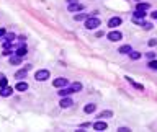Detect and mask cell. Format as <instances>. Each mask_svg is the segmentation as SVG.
<instances>
[{
	"label": "cell",
	"mask_w": 157,
	"mask_h": 132,
	"mask_svg": "<svg viewBox=\"0 0 157 132\" xmlns=\"http://www.w3.org/2000/svg\"><path fill=\"white\" fill-rule=\"evenodd\" d=\"M106 38H108L111 42H116V41H119V39H123V34L119 31H111V33H108Z\"/></svg>",
	"instance_id": "277c9868"
},
{
	"label": "cell",
	"mask_w": 157,
	"mask_h": 132,
	"mask_svg": "<svg viewBox=\"0 0 157 132\" xmlns=\"http://www.w3.org/2000/svg\"><path fill=\"white\" fill-rule=\"evenodd\" d=\"M121 23H123V20L119 16H113V18H110L108 26H110V28H116V26H119Z\"/></svg>",
	"instance_id": "8992f818"
},
{
	"label": "cell",
	"mask_w": 157,
	"mask_h": 132,
	"mask_svg": "<svg viewBox=\"0 0 157 132\" xmlns=\"http://www.w3.org/2000/svg\"><path fill=\"white\" fill-rule=\"evenodd\" d=\"M61 108H64V109H66V108H70V106H72V104H74V101L72 100H70V98L69 96H62V100H61Z\"/></svg>",
	"instance_id": "52a82bcc"
},
{
	"label": "cell",
	"mask_w": 157,
	"mask_h": 132,
	"mask_svg": "<svg viewBox=\"0 0 157 132\" xmlns=\"http://www.w3.org/2000/svg\"><path fill=\"white\" fill-rule=\"evenodd\" d=\"M8 62H10L12 65H18V64L21 62V57H20V56H17V54H15V56H10V59H8Z\"/></svg>",
	"instance_id": "5bb4252c"
},
{
	"label": "cell",
	"mask_w": 157,
	"mask_h": 132,
	"mask_svg": "<svg viewBox=\"0 0 157 132\" xmlns=\"http://www.w3.org/2000/svg\"><path fill=\"white\" fill-rule=\"evenodd\" d=\"M141 26H143L144 29H147V31L152 29V23H149V21H141Z\"/></svg>",
	"instance_id": "44dd1931"
},
{
	"label": "cell",
	"mask_w": 157,
	"mask_h": 132,
	"mask_svg": "<svg viewBox=\"0 0 157 132\" xmlns=\"http://www.w3.org/2000/svg\"><path fill=\"white\" fill-rule=\"evenodd\" d=\"M51 77V73H49V70H46V69H41V70H38V72L35 73V78L38 82H46Z\"/></svg>",
	"instance_id": "7a4b0ae2"
},
{
	"label": "cell",
	"mask_w": 157,
	"mask_h": 132,
	"mask_svg": "<svg viewBox=\"0 0 157 132\" xmlns=\"http://www.w3.org/2000/svg\"><path fill=\"white\" fill-rule=\"evenodd\" d=\"M133 16H134V20H141V18H144V16H146V11L136 10V11L133 13Z\"/></svg>",
	"instance_id": "ac0fdd59"
},
{
	"label": "cell",
	"mask_w": 157,
	"mask_h": 132,
	"mask_svg": "<svg viewBox=\"0 0 157 132\" xmlns=\"http://www.w3.org/2000/svg\"><path fill=\"white\" fill-rule=\"evenodd\" d=\"M131 51H133V49H131V46H129V44H124V46H121V47L118 49L119 54H129Z\"/></svg>",
	"instance_id": "9a60e30c"
},
{
	"label": "cell",
	"mask_w": 157,
	"mask_h": 132,
	"mask_svg": "<svg viewBox=\"0 0 157 132\" xmlns=\"http://www.w3.org/2000/svg\"><path fill=\"white\" fill-rule=\"evenodd\" d=\"M108 129V124L105 121H97L93 122V131H106Z\"/></svg>",
	"instance_id": "5b68a950"
},
{
	"label": "cell",
	"mask_w": 157,
	"mask_h": 132,
	"mask_svg": "<svg viewBox=\"0 0 157 132\" xmlns=\"http://www.w3.org/2000/svg\"><path fill=\"white\" fill-rule=\"evenodd\" d=\"M80 10H84V5H82V4H77V2H75V4H70L69 5V11H72V13H74V11H80Z\"/></svg>",
	"instance_id": "8fae6325"
},
{
	"label": "cell",
	"mask_w": 157,
	"mask_h": 132,
	"mask_svg": "<svg viewBox=\"0 0 157 132\" xmlns=\"http://www.w3.org/2000/svg\"><path fill=\"white\" fill-rule=\"evenodd\" d=\"M111 116H113V111H110V109H108V111H103V113H100V118H111Z\"/></svg>",
	"instance_id": "603a6c76"
},
{
	"label": "cell",
	"mask_w": 157,
	"mask_h": 132,
	"mask_svg": "<svg viewBox=\"0 0 157 132\" xmlns=\"http://www.w3.org/2000/svg\"><path fill=\"white\" fill-rule=\"evenodd\" d=\"M2 78H5V75H4V73H0V80H2Z\"/></svg>",
	"instance_id": "836d02e7"
},
{
	"label": "cell",
	"mask_w": 157,
	"mask_h": 132,
	"mask_svg": "<svg viewBox=\"0 0 157 132\" xmlns=\"http://www.w3.org/2000/svg\"><path fill=\"white\" fill-rule=\"evenodd\" d=\"M100 26V20L97 16H88L87 21H85V28L87 29H97Z\"/></svg>",
	"instance_id": "6da1fadb"
},
{
	"label": "cell",
	"mask_w": 157,
	"mask_h": 132,
	"mask_svg": "<svg viewBox=\"0 0 157 132\" xmlns=\"http://www.w3.org/2000/svg\"><path fill=\"white\" fill-rule=\"evenodd\" d=\"M59 93V96H70V95L74 93V90H72V87H67L66 85V88H61V91H57Z\"/></svg>",
	"instance_id": "ba28073f"
},
{
	"label": "cell",
	"mask_w": 157,
	"mask_h": 132,
	"mask_svg": "<svg viewBox=\"0 0 157 132\" xmlns=\"http://www.w3.org/2000/svg\"><path fill=\"white\" fill-rule=\"evenodd\" d=\"M70 87H72L74 93H77V91H80V90H82V83H79V82H75V83H72V85H70Z\"/></svg>",
	"instance_id": "ffe728a7"
},
{
	"label": "cell",
	"mask_w": 157,
	"mask_h": 132,
	"mask_svg": "<svg viewBox=\"0 0 157 132\" xmlns=\"http://www.w3.org/2000/svg\"><path fill=\"white\" fill-rule=\"evenodd\" d=\"M85 18H87V15H84V13H80V15H75V20H77V21L85 20Z\"/></svg>",
	"instance_id": "4316f807"
},
{
	"label": "cell",
	"mask_w": 157,
	"mask_h": 132,
	"mask_svg": "<svg viewBox=\"0 0 157 132\" xmlns=\"http://www.w3.org/2000/svg\"><path fill=\"white\" fill-rule=\"evenodd\" d=\"M75 2H77V0H67V4H69V5L70 4H75Z\"/></svg>",
	"instance_id": "d6a6232c"
},
{
	"label": "cell",
	"mask_w": 157,
	"mask_h": 132,
	"mask_svg": "<svg viewBox=\"0 0 157 132\" xmlns=\"http://www.w3.org/2000/svg\"><path fill=\"white\" fill-rule=\"evenodd\" d=\"M118 131L119 132H129V129L128 127H118Z\"/></svg>",
	"instance_id": "f546056e"
},
{
	"label": "cell",
	"mask_w": 157,
	"mask_h": 132,
	"mask_svg": "<svg viewBox=\"0 0 157 132\" xmlns=\"http://www.w3.org/2000/svg\"><path fill=\"white\" fill-rule=\"evenodd\" d=\"M5 85H8V80L7 78H2V80H0V87H5Z\"/></svg>",
	"instance_id": "f1b7e54d"
},
{
	"label": "cell",
	"mask_w": 157,
	"mask_h": 132,
	"mask_svg": "<svg viewBox=\"0 0 157 132\" xmlns=\"http://www.w3.org/2000/svg\"><path fill=\"white\" fill-rule=\"evenodd\" d=\"M95 109H97V104H93V103H88V104H85L84 111L87 113V114H92V113H95Z\"/></svg>",
	"instance_id": "7c38bea8"
},
{
	"label": "cell",
	"mask_w": 157,
	"mask_h": 132,
	"mask_svg": "<svg viewBox=\"0 0 157 132\" xmlns=\"http://www.w3.org/2000/svg\"><path fill=\"white\" fill-rule=\"evenodd\" d=\"M129 57L133 60H137V59H141V52H136V51H131L129 52Z\"/></svg>",
	"instance_id": "d6986e66"
},
{
	"label": "cell",
	"mask_w": 157,
	"mask_h": 132,
	"mask_svg": "<svg viewBox=\"0 0 157 132\" xmlns=\"http://www.w3.org/2000/svg\"><path fill=\"white\" fill-rule=\"evenodd\" d=\"M149 46H150V47L157 46V39H149Z\"/></svg>",
	"instance_id": "83f0119b"
},
{
	"label": "cell",
	"mask_w": 157,
	"mask_h": 132,
	"mask_svg": "<svg viewBox=\"0 0 157 132\" xmlns=\"http://www.w3.org/2000/svg\"><path fill=\"white\" fill-rule=\"evenodd\" d=\"M26 52H28V49L25 47V46H20V47H18L17 51H15V54H17V56H20V57H23L25 54H26Z\"/></svg>",
	"instance_id": "e0dca14e"
},
{
	"label": "cell",
	"mask_w": 157,
	"mask_h": 132,
	"mask_svg": "<svg viewBox=\"0 0 157 132\" xmlns=\"http://www.w3.org/2000/svg\"><path fill=\"white\" fill-rule=\"evenodd\" d=\"M67 83H69V80L64 78V77H59V78H56V80L52 82V85H54L56 88H62V87H66Z\"/></svg>",
	"instance_id": "3957f363"
},
{
	"label": "cell",
	"mask_w": 157,
	"mask_h": 132,
	"mask_svg": "<svg viewBox=\"0 0 157 132\" xmlns=\"http://www.w3.org/2000/svg\"><path fill=\"white\" fill-rule=\"evenodd\" d=\"M149 7H150V5L147 4V2H139V4L136 5V10H141V11H147V10H149Z\"/></svg>",
	"instance_id": "4fadbf2b"
},
{
	"label": "cell",
	"mask_w": 157,
	"mask_h": 132,
	"mask_svg": "<svg viewBox=\"0 0 157 132\" xmlns=\"http://www.w3.org/2000/svg\"><path fill=\"white\" fill-rule=\"evenodd\" d=\"M15 90H17V91H26V90H28V83H25V82H20V83H17Z\"/></svg>",
	"instance_id": "2e32d148"
},
{
	"label": "cell",
	"mask_w": 157,
	"mask_h": 132,
	"mask_svg": "<svg viewBox=\"0 0 157 132\" xmlns=\"http://www.w3.org/2000/svg\"><path fill=\"white\" fill-rule=\"evenodd\" d=\"M146 57H147V59H156V52H152V51L146 52Z\"/></svg>",
	"instance_id": "484cf974"
},
{
	"label": "cell",
	"mask_w": 157,
	"mask_h": 132,
	"mask_svg": "<svg viewBox=\"0 0 157 132\" xmlns=\"http://www.w3.org/2000/svg\"><path fill=\"white\" fill-rule=\"evenodd\" d=\"M150 16H152V18H154V20H157V10H154V11H152V13H150Z\"/></svg>",
	"instance_id": "4dcf8cb0"
},
{
	"label": "cell",
	"mask_w": 157,
	"mask_h": 132,
	"mask_svg": "<svg viewBox=\"0 0 157 132\" xmlns=\"http://www.w3.org/2000/svg\"><path fill=\"white\" fill-rule=\"evenodd\" d=\"M149 67L152 70H157V60L156 59H150V62H149Z\"/></svg>",
	"instance_id": "cb8c5ba5"
},
{
	"label": "cell",
	"mask_w": 157,
	"mask_h": 132,
	"mask_svg": "<svg viewBox=\"0 0 157 132\" xmlns=\"http://www.w3.org/2000/svg\"><path fill=\"white\" fill-rule=\"evenodd\" d=\"M12 91H13V88L8 87V85H5V87H0V96H10Z\"/></svg>",
	"instance_id": "9c48e42d"
},
{
	"label": "cell",
	"mask_w": 157,
	"mask_h": 132,
	"mask_svg": "<svg viewBox=\"0 0 157 132\" xmlns=\"http://www.w3.org/2000/svg\"><path fill=\"white\" fill-rule=\"evenodd\" d=\"M5 41H8V42H13V41H15V34H13V33L7 34V36H5Z\"/></svg>",
	"instance_id": "d4e9b609"
},
{
	"label": "cell",
	"mask_w": 157,
	"mask_h": 132,
	"mask_svg": "<svg viewBox=\"0 0 157 132\" xmlns=\"http://www.w3.org/2000/svg\"><path fill=\"white\" fill-rule=\"evenodd\" d=\"M126 78H128V82H129V83H133V87H136L137 90H144V87H143V85H139V83H136V82H133V78H129V77H126Z\"/></svg>",
	"instance_id": "7402d4cb"
},
{
	"label": "cell",
	"mask_w": 157,
	"mask_h": 132,
	"mask_svg": "<svg viewBox=\"0 0 157 132\" xmlns=\"http://www.w3.org/2000/svg\"><path fill=\"white\" fill-rule=\"evenodd\" d=\"M0 36H2V38L5 36V29H4V28H0Z\"/></svg>",
	"instance_id": "1f68e13d"
},
{
	"label": "cell",
	"mask_w": 157,
	"mask_h": 132,
	"mask_svg": "<svg viewBox=\"0 0 157 132\" xmlns=\"http://www.w3.org/2000/svg\"><path fill=\"white\" fill-rule=\"evenodd\" d=\"M30 69H31V65L28 64V65L25 67L23 70H18V72L15 73V78H23V77H26V73H28V70H30Z\"/></svg>",
	"instance_id": "30bf717a"
}]
</instances>
